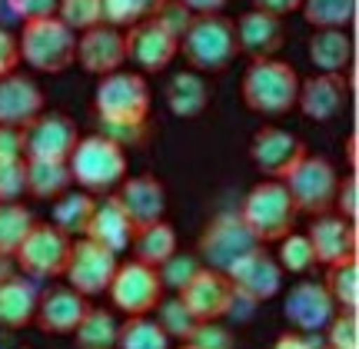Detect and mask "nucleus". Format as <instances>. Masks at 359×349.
Wrapping results in <instances>:
<instances>
[{
	"instance_id": "nucleus-55",
	"label": "nucleus",
	"mask_w": 359,
	"mask_h": 349,
	"mask_svg": "<svg viewBox=\"0 0 359 349\" xmlns=\"http://www.w3.org/2000/svg\"><path fill=\"white\" fill-rule=\"evenodd\" d=\"M323 349H330V346H323Z\"/></svg>"
},
{
	"instance_id": "nucleus-12",
	"label": "nucleus",
	"mask_w": 359,
	"mask_h": 349,
	"mask_svg": "<svg viewBox=\"0 0 359 349\" xmlns=\"http://www.w3.org/2000/svg\"><path fill=\"white\" fill-rule=\"evenodd\" d=\"M120 256L103 249L100 243H93L87 236H77L70 246V259H67L64 280L70 289H77L80 296H100L107 293V286L114 280Z\"/></svg>"
},
{
	"instance_id": "nucleus-51",
	"label": "nucleus",
	"mask_w": 359,
	"mask_h": 349,
	"mask_svg": "<svg viewBox=\"0 0 359 349\" xmlns=\"http://www.w3.org/2000/svg\"><path fill=\"white\" fill-rule=\"evenodd\" d=\"M269 349H320L316 343V333H296V329H286L280 336L273 339Z\"/></svg>"
},
{
	"instance_id": "nucleus-33",
	"label": "nucleus",
	"mask_w": 359,
	"mask_h": 349,
	"mask_svg": "<svg viewBox=\"0 0 359 349\" xmlns=\"http://www.w3.org/2000/svg\"><path fill=\"white\" fill-rule=\"evenodd\" d=\"M326 293L333 296L336 310L343 313H356L359 310V259H343V263H333L326 266Z\"/></svg>"
},
{
	"instance_id": "nucleus-45",
	"label": "nucleus",
	"mask_w": 359,
	"mask_h": 349,
	"mask_svg": "<svg viewBox=\"0 0 359 349\" xmlns=\"http://www.w3.org/2000/svg\"><path fill=\"white\" fill-rule=\"evenodd\" d=\"M190 346L196 349H233V333L219 320H210V323H196L190 336Z\"/></svg>"
},
{
	"instance_id": "nucleus-6",
	"label": "nucleus",
	"mask_w": 359,
	"mask_h": 349,
	"mask_svg": "<svg viewBox=\"0 0 359 349\" xmlns=\"http://www.w3.org/2000/svg\"><path fill=\"white\" fill-rule=\"evenodd\" d=\"M286 193L293 200L296 213H306V217H323V213H333L336 203V190H339V173L326 156H313L306 153L286 173Z\"/></svg>"
},
{
	"instance_id": "nucleus-5",
	"label": "nucleus",
	"mask_w": 359,
	"mask_h": 349,
	"mask_svg": "<svg viewBox=\"0 0 359 349\" xmlns=\"http://www.w3.org/2000/svg\"><path fill=\"white\" fill-rule=\"evenodd\" d=\"M20 60L37 74H64L70 70L74 57H77V34L67 24H60V17H40V20H27L20 37Z\"/></svg>"
},
{
	"instance_id": "nucleus-41",
	"label": "nucleus",
	"mask_w": 359,
	"mask_h": 349,
	"mask_svg": "<svg viewBox=\"0 0 359 349\" xmlns=\"http://www.w3.org/2000/svg\"><path fill=\"white\" fill-rule=\"evenodd\" d=\"M200 266H203V263L196 259V253H180V249H177L173 256L163 259V263L156 266V276H160L163 289H173V293H177L180 286L187 283V280H190Z\"/></svg>"
},
{
	"instance_id": "nucleus-16",
	"label": "nucleus",
	"mask_w": 359,
	"mask_h": 349,
	"mask_svg": "<svg viewBox=\"0 0 359 349\" xmlns=\"http://www.w3.org/2000/svg\"><path fill=\"white\" fill-rule=\"evenodd\" d=\"M333 313H336L333 296L316 280H299L283 296V320L296 333H323L326 323L333 320Z\"/></svg>"
},
{
	"instance_id": "nucleus-44",
	"label": "nucleus",
	"mask_w": 359,
	"mask_h": 349,
	"mask_svg": "<svg viewBox=\"0 0 359 349\" xmlns=\"http://www.w3.org/2000/svg\"><path fill=\"white\" fill-rule=\"evenodd\" d=\"M100 123V133L107 140H114L116 146H137V143L147 140V120L140 123H130V120H97Z\"/></svg>"
},
{
	"instance_id": "nucleus-50",
	"label": "nucleus",
	"mask_w": 359,
	"mask_h": 349,
	"mask_svg": "<svg viewBox=\"0 0 359 349\" xmlns=\"http://www.w3.org/2000/svg\"><path fill=\"white\" fill-rule=\"evenodd\" d=\"M17 67H20V47H17V37H13L11 30L0 27V77L17 74Z\"/></svg>"
},
{
	"instance_id": "nucleus-24",
	"label": "nucleus",
	"mask_w": 359,
	"mask_h": 349,
	"mask_svg": "<svg viewBox=\"0 0 359 349\" xmlns=\"http://www.w3.org/2000/svg\"><path fill=\"white\" fill-rule=\"evenodd\" d=\"M43 114V90L24 74L0 77V127L24 130Z\"/></svg>"
},
{
	"instance_id": "nucleus-25",
	"label": "nucleus",
	"mask_w": 359,
	"mask_h": 349,
	"mask_svg": "<svg viewBox=\"0 0 359 349\" xmlns=\"http://www.w3.org/2000/svg\"><path fill=\"white\" fill-rule=\"evenodd\" d=\"M83 236L93 240V243H100L103 249L116 253V256H120L123 249H130V240H133V223H130L123 203L116 200V193H107L103 200H97L93 217H90L87 233H83Z\"/></svg>"
},
{
	"instance_id": "nucleus-40",
	"label": "nucleus",
	"mask_w": 359,
	"mask_h": 349,
	"mask_svg": "<svg viewBox=\"0 0 359 349\" xmlns=\"http://www.w3.org/2000/svg\"><path fill=\"white\" fill-rule=\"evenodd\" d=\"M57 17L74 34H83L90 27L103 24V0H57Z\"/></svg>"
},
{
	"instance_id": "nucleus-35",
	"label": "nucleus",
	"mask_w": 359,
	"mask_h": 349,
	"mask_svg": "<svg viewBox=\"0 0 359 349\" xmlns=\"http://www.w3.org/2000/svg\"><path fill=\"white\" fill-rule=\"evenodd\" d=\"M299 11L313 30H330V27L346 30L356 17V0H303Z\"/></svg>"
},
{
	"instance_id": "nucleus-22",
	"label": "nucleus",
	"mask_w": 359,
	"mask_h": 349,
	"mask_svg": "<svg viewBox=\"0 0 359 349\" xmlns=\"http://www.w3.org/2000/svg\"><path fill=\"white\" fill-rule=\"evenodd\" d=\"M87 296H80L77 289L70 286H53L47 293H40L37 299V313H34V326L40 333H50V336H70L77 323L87 313Z\"/></svg>"
},
{
	"instance_id": "nucleus-48",
	"label": "nucleus",
	"mask_w": 359,
	"mask_h": 349,
	"mask_svg": "<svg viewBox=\"0 0 359 349\" xmlns=\"http://www.w3.org/2000/svg\"><path fill=\"white\" fill-rule=\"evenodd\" d=\"M13 17L20 20H40V17H57V0H7Z\"/></svg>"
},
{
	"instance_id": "nucleus-13",
	"label": "nucleus",
	"mask_w": 359,
	"mask_h": 349,
	"mask_svg": "<svg viewBox=\"0 0 359 349\" xmlns=\"http://www.w3.org/2000/svg\"><path fill=\"white\" fill-rule=\"evenodd\" d=\"M80 133L77 123L60 110H43L37 120L24 127V160H47V163H67Z\"/></svg>"
},
{
	"instance_id": "nucleus-3",
	"label": "nucleus",
	"mask_w": 359,
	"mask_h": 349,
	"mask_svg": "<svg viewBox=\"0 0 359 349\" xmlns=\"http://www.w3.org/2000/svg\"><path fill=\"white\" fill-rule=\"evenodd\" d=\"M183 60L190 64L196 74H219L236 60V34H233V20L223 13H193L190 27L180 37V50Z\"/></svg>"
},
{
	"instance_id": "nucleus-46",
	"label": "nucleus",
	"mask_w": 359,
	"mask_h": 349,
	"mask_svg": "<svg viewBox=\"0 0 359 349\" xmlns=\"http://www.w3.org/2000/svg\"><path fill=\"white\" fill-rule=\"evenodd\" d=\"M154 20L160 27H163V30H167L170 37H183V30H187V27H190V20H193V13L187 11V7H183V4H180V0H163V4H160V11L154 13Z\"/></svg>"
},
{
	"instance_id": "nucleus-36",
	"label": "nucleus",
	"mask_w": 359,
	"mask_h": 349,
	"mask_svg": "<svg viewBox=\"0 0 359 349\" xmlns=\"http://www.w3.org/2000/svg\"><path fill=\"white\" fill-rule=\"evenodd\" d=\"M34 223L37 220L24 203H0V259L17 253V246L24 243Z\"/></svg>"
},
{
	"instance_id": "nucleus-42",
	"label": "nucleus",
	"mask_w": 359,
	"mask_h": 349,
	"mask_svg": "<svg viewBox=\"0 0 359 349\" xmlns=\"http://www.w3.org/2000/svg\"><path fill=\"white\" fill-rule=\"evenodd\" d=\"M326 346L330 349H359V320L356 313L336 310L326 323Z\"/></svg>"
},
{
	"instance_id": "nucleus-27",
	"label": "nucleus",
	"mask_w": 359,
	"mask_h": 349,
	"mask_svg": "<svg viewBox=\"0 0 359 349\" xmlns=\"http://www.w3.org/2000/svg\"><path fill=\"white\" fill-rule=\"evenodd\" d=\"M210 83H206L203 74H196V70H177L173 77L167 80V87H163V100H167L170 114L180 116V120H193V116H200L210 107Z\"/></svg>"
},
{
	"instance_id": "nucleus-8",
	"label": "nucleus",
	"mask_w": 359,
	"mask_h": 349,
	"mask_svg": "<svg viewBox=\"0 0 359 349\" xmlns=\"http://www.w3.org/2000/svg\"><path fill=\"white\" fill-rule=\"evenodd\" d=\"M93 114L97 120H130L140 123L150 114V87L137 70H114L97 80L93 90Z\"/></svg>"
},
{
	"instance_id": "nucleus-7",
	"label": "nucleus",
	"mask_w": 359,
	"mask_h": 349,
	"mask_svg": "<svg viewBox=\"0 0 359 349\" xmlns=\"http://www.w3.org/2000/svg\"><path fill=\"white\" fill-rule=\"evenodd\" d=\"M70 246L74 240L64 230H57L53 223H34L30 233L24 236V243L17 246V266L27 280L34 283H47V280H60L70 259Z\"/></svg>"
},
{
	"instance_id": "nucleus-9",
	"label": "nucleus",
	"mask_w": 359,
	"mask_h": 349,
	"mask_svg": "<svg viewBox=\"0 0 359 349\" xmlns=\"http://www.w3.org/2000/svg\"><path fill=\"white\" fill-rule=\"evenodd\" d=\"M107 296L114 303V310H120L123 316H150L156 310V303L163 299V283H160L154 266L127 259V263H116Z\"/></svg>"
},
{
	"instance_id": "nucleus-31",
	"label": "nucleus",
	"mask_w": 359,
	"mask_h": 349,
	"mask_svg": "<svg viewBox=\"0 0 359 349\" xmlns=\"http://www.w3.org/2000/svg\"><path fill=\"white\" fill-rule=\"evenodd\" d=\"M74 186L67 163H47V160H27V193L34 200H60Z\"/></svg>"
},
{
	"instance_id": "nucleus-39",
	"label": "nucleus",
	"mask_w": 359,
	"mask_h": 349,
	"mask_svg": "<svg viewBox=\"0 0 359 349\" xmlns=\"http://www.w3.org/2000/svg\"><path fill=\"white\" fill-rule=\"evenodd\" d=\"M156 323H160V329L167 333L170 339H180V343H190L193 329H196V320L190 316V310L180 303L177 296L170 299H160L156 303Z\"/></svg>"
},
{
	"instance_id": "nucleus-19",
	"label": "nucleus",
	"mask_w": 359,
	"mask_h": 349,
	"mask_svg": "<svg viewBox=\"0 0 359 349\" xmlns=\"http://www.w3.org/2000/svg\"><path fill=\"white\" fill-rule=\"evenodd\" d=\"M233 34H236V50L253 60H269L283 50L286 43V27L280 17H269L259 11H246L233 20Z\"/></svg>"
},
{
	"instance_id": "nucleus-52",
	"label": "nucleus",
	"mask_w": 359,
	"mask_h": 349,
	"mask_svg": "<svg viewBox=\"0 0 359 349\" xmlns=\"http://www.w3.org/2000/svg\"><path fill=\"white\" fill-rule=\"evenodd\" d=\"M253 4V11H259V13H269V17H290L293 11H299V4L303 0H250Z\"/></svg>"
},
{
	"instance_id": "nucleus-14",
	"label": "nucleus",
	"mask_w": 359,
	"mask_h": 349,
	"mask_svg": "<svg viewBox=\"0 0 359 349\" xmlns=\"http://www.w3.org/2000/svg\"><path fill=\"white\" fill-rule=\"evenodd\" d=\"M177 299L190 310V316L196 323H210V320L230 316L236 293H233L230 280H226L219 270L200 266V270L193 273L190 280L177 289Z\"/></svg>"
},
{
	"instance_id": "nucleus-34",
	"label": "nucleus",
	"mask_w": 359,
	"mask_h": 349,
	"mask_svg": "<svg viewBox=\"0 0 359 349\" xmlns=\"http://www.w3.org/2000/svg\"><path fill=\"white\" fill-rule=\"evenodd\" d=\"M114 349H170V336L154 316H127L116 329Z\"/></svg>"
},
{
	"instance_id": "nucleus-18",
	"label": "nucleus",
	"mask_w": 359,
	"mask_h": 349,
	"mask_svg": "<svg viewBox=\"0 0 359 349\" xmlns=\"http://www.w3.org/2000/svg\"><path fill=\"white\" fill-rule=\"evenodd\" d=\"M123 43H127V60L137 64V74L167 70L180 50V40L170 37L154 17L143 20V24H137V27H130V30H123Z\"/></svg>"
},
{
	"instance_id": "nucleus-2",
	"label": "nucleus",
	"mask_w": 359,
	"mask_h": 349,
	"mask_svg": "<svg viewBox=\"0 0 359 349\" xmlns=\"http://www.w3.org/2000/svg\"><path fill=\"white\" fill-rule=\"evenodd\" d=\"M296 93H299V74L296 67L286 60H253L243 70L240 80V97L243 107L259 116H283L296 107Z\"/></svg>"
},
{
	"instance_id": "nucleus-38",
	"label": "nucleus",
	"mask_w": 359,
	"mask_h": 349,
	"mask_svg": "<svg viewBox=\"0 0 359 349\" xmlns=\"http://www.w3.org/2000/svg\"><path fill=\"white\" fill-rule=\"evenodd\" d=\"M276 263H280L283 273H293V276H303V273L313 270L316 256H313L306 233H286L280 240V249H276Z\"/></svg>"
},
{
	"instance_id": "nucleus-1",
	"label": "nucleus",
	"mask_w": 359,
	"mask_h": 349,
	"mask_svg": "<svg viewBox=\"0 0 359 349\" xmlns=\"http://www.w3.org/2000/svg\"><path fill=\"white\" fill-rule=\"evenodd\" d=\"M67 170H70V180L77 183L83 193L107 196L127 180L130 160L123 146L107 140L103 133H90V137L77 140L74 153L67 160Z\"/></svg>"
},
{
	"instance_id": "nucleus-11",
	"label": "nucleus",
	"mask_w": 359,
	"mask_h": 349,
	"mask_svg": "<svg viewBox=\"0 0 359 349\" xmlns=\"http://www.w3.org/2000/svg\"><path fill=\"white\" fill-rule=\"evenodd\" d=\"M223 276L230 280L233 293L246 303H266L283 289V270L276 256H269L263 246L246 249L243 256H236L223 270Z\"/></svg>"
},
{
	"instance_id": "nucleus-47",
	"label": "nucleus",
	"mask_w": 359,
	"mask_h": 349,
	"mask_svg": "<svg viewBox=\"0 0 359 349\" xmlns=\"http://www.w3.org/2000/svg\"><path fill=\"white\" fill-rule=\"evenodd\" d=\"M333 213H339V217L349 220V223H356V217H359V180H356V173H349L346 180H339Z\"/></svg>"
},
{
	"instance_id": "nucleus-37",
	"label": "nucleus",
	"mask_w": 359,
	"mask_h": 349,
	"mask_svg": "<svg viewBox=\"0 0 359 349\" xmlns=\"http://www.w3.org/2000/svg\"><path fill=\"white\" fill-rule=\"evenodd\" d=\"M163 0H103V24L116 27V30H130V27L150 20L160 11Z\"/></svg>"
},
{
	"instance_id": "nucleus-43",
	"label": "nucleus",
	"mask_w": 359,
	"mask_h": 349,
	"mask_svg": "<svg viewBox=\"0 0 359 349\" xmlns=\"http://www.w3.org/2000/svg\"><path fill=\"white\" fill-rule=\"evenodd\" d=\"M27 193V160L0 163V203H17Z\"/></svg>"
},
{
	"instance_id": "nucleus-21",
	"label": "nucleus",
	"mask_w": 359,
	"mask_h": 349,
	"mask_svg": "<svg viewBox=\"0 0 359 349\" xmlns=\"http://www.w3.org/2000/svg\"><path fill=\"white\" fill-rule=\"evenodd\" d=\"M306 240L313 246V256L323 266H333V263H343V259L356 256V223L343 220L339 213H323V217H313L306 230Z\"/></svg>"
},
{
	"instance_id": "nucleus-15",
	"label": "nucleus",
	"mask_w": 359,
	"mask_h": 349,
	"mask_svg": "<svg viewBox=\"0 0 359 349\" xmlns=\"http://www.w3.org/2000/svg\"><path fill=\"white\" fill-rule=\"evenodd\" d=\"M306 153V143L299 140L293 130L273 127V123L259 127L250 140V160L266 180H286V173Z\"/></svg>"
},
{
	"instance_id": "nucleus-17",
	"label": "nucleus",
	"mask_w": 359,
	"mask_h": 349,
	"mask_svg": "<svg viewBox=\"0 0 359 349\" xmlns=\"http://www.w3.org/2000/svg\"><path fill=\"white\" fill-rule=\"evenodd\" d=\"M74 64H80L93 77H107L114 70H123L127 64V43H123V30H116L110 24H97L77 34V57Z\"/></svg>"
},
{
	"instance_id": "nucleus-4",
	"label": "nucleus",
	"mask_w": 359,
	"mask_h": 349,
	"mask_svg": "<svg viewBox=\"0 0 359 349\" xmlns=\"http://www.w3.org/2000/svg\"><path fill=\"white\" fill-rule=\"evenodd\" d=\"M240 220L246 223V230L253 233V240L259 246L280 243L286 233L296 230V207L283 180H259L240 203Z\"/></svg>"
},
{
	"instance_id": "nucleus-32",
	"label": "nucleus",
	"mask_w": 359,
	"mask_h": 349,
	"mask_svg": "<svg viewBox=\"0 0 359 349\" xmlns=\"http://www.w3.org/2000/svg\"><path fill=\"white\" fill-rule=\"evenodd\" d=\"M93 207H97L93 193L67 190V193L53 203V226L64 230L70 240H77V236L87 233V223H90V217H93Z\"/></svg>"
},
{
	"instance_id": "nucleus-49",
	"label": "nucleus",
	"mask_w": 359,
	"mask_h": 349,
	"mask_svg": "<svg viewBox=\"0 0 359 349\" xmlns=\"http://www.w3.org/2000/svg\"><path fill=\"white\" fill-rule=\"evenodd\" d=\"M11 160H24V130L0 127V163Z\"/></svg>"
},
{
	"instance_id": "nucleus-10",
	"label": "nucleus",
	"mask_w": 359,
	"mask_h": 349,
	"mask_svg": "<svg viewBox=\"0 0 359 349\" xmlns=\"http://www.w3.org/2000/svg\"><path fill=\"white\" fill-rule=\"evenodd\" d=\"M253 246H259V243L253 240V233L246 230V223L240 220V213L226 210V213H217V217L203 226L200 240H196V259H200L203 266H210V270L223 273L233 259L243 256L246 249H253Z\"/></svg>"
},
{
	"instance_id": "nucleus-29",
	"label": "nucleus",
	"mask_w": 359,
	"mask_h": 349,
	"mask_svg": "<svg viewBox=\"0 0 359 349\" xmlns=\"http://www.w3.org/2000/svg\"><path fill=\"white\" fill-rule=\"evenodd\" d=\"M130 249H133V259H137V263H147V266L156 270L163 259H170L180 249L177 230H173L167 220H156V223H150V226H140V230H133Z\"/></svg>"
},
{
	"instance_id": "nucleus-28",
	"label": "nucleus",
	"mask_w": 359,
	"mask_h": 349,
	"mask_svg": "<svg viewBox=\"0 0 359 349\" xmlns=\"http://www.w3.org/2000/svg\"><path fill=\"white\" fill-rule=\"evenodd\" d=\"M309 64L316 74H346L353 64V37L343 27L330 30H313L309 37Z\"/></svg>"
},
{
	"instance_id": "nucleus-53",
	"label": "nucleus",
	"mask_w": 359,
	"mask_h": 349,
	"mask_svg": "<svg viewBox=\"0 0 359 349\" xmlns=\"http://www.w3.org/2000/svg\"><path fill=\"white\" fill-rule=\"evenodd\" d=\"M180 4L190 13H223V7H226L230 0H180Z\"/></svg>"
},
{
	"instance_id": "nucleus-23",
	"label": "nucleus",
	"mask_w": 359,
	"mask_h": 349,
	"mask_svg": "<svg viewBox=\"0 0 359 349\" xmlns=\"http://www.w3.org/2000/svg\"><path fill=\"white\" fill-rule=\"evenodd\" d=\"M116 200L123 203L133 230L163 220V213H167V186L156 180L154 173L127 177V180L116 186Z\"/></svg>"
},
{
	"instance_id": "nucleus-30",
	"label": "nucleus",
	"mask_w": 359,
	"mask_h": 349,
	"mask_svg": "<svg viewBox=\"0 0 359 349\" xmlns=\"http://www.w3.org/2000/svg\"><path fill=\"white\" fill-rule=\"evenodd\" d=\"M116 316L103 306H87L83 320L77 323V329L70 333L74 336V346L77 349H114L116 346Z\"/></svg>"
},
{
	"instance_id": "nucleus-26",
	"label": "nucleus",
	"mask_w": 359,
	"mask_h": 349,
	"mask_svg": "<svg viewBox=\"0 0 359 349\" xmlns=\"http://www.w3.org/2000/svg\"><path fill=\"white\" fill-rule=\"evenodd\" d=\"M37 299L40 289L34 280L20 276H4L0 280V326L4 329H24L34 323V313H37Z\"/></svg>"
},
{
	"instance_id": "nucleus-20",
	"label": "nucleus",
	"mask_w": 359,
	"mask_h": 349,
	"mask_svg": "<svg viewBox=\"0 0 359 349\" xmlns=\"http://www.w3.org/2000/svg\"><path fill=\"white\" fill-rule=\"evenodd\" d=\"M349 97V87L343 74H313V77L299 80V93H296V107L306 120L316 123H330L343 114Z\"/></svg>"
},
{
	"instance_id": "nucleus-54",
	"label": "nucleus",
	"mask_w": 359,
	"mask_h": 349,
	"mask_svg": "<svg viewBox=\"0 0 359 349\" xmlns=\"http://www.w3.org/2000/svg\"><path fill=\"white\" fill-rule=\"evenodd\" d=\"M180 349H196V346H190V343H183V346H180Z\"/></svg>"
}]
</instances>
